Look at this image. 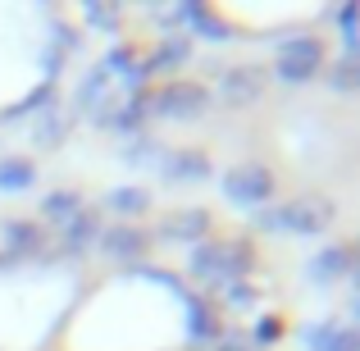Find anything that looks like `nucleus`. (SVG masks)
I'll use <instances>...</instances> for the list:
<instances>
[{"label":"nucleus","mask_w":360,"mask_h":351,"mask_svg":"<svg viewBox=\"0 0 360 351\" xmlns=\"http://www.w3.org/2000/svg\"><path fill=\"white\" fill-rule=\"evenodd\" d=\"M274 174L264 165H255V160H246V165H233V169H224L219 174V192H224V201H233V205H242V210H264L269 205V196H274Z\"/></svg>","instance_id":"3"},{"label":"nucleus","mask_w":360,"mask_h":351,"mask_svg":"<svg viewBox=\"0 0 360 351\" xmlns=\"http://www.w3.org/2000/svg\"><path fill=\"white\" fill-rule=\"evenodd\" d=\"M333 224V205L319 196H297L288 205H264L255 210V229L260 233H297V237H319Z\"/></svg>","instance_id":"2"},{"label":"nucleus","mask_w":360,"mask_h":351,"mask_svg":"<svg viewBox=\"0 0 360 351\" xmlns=\"http://www.w3.org/2000/svg\"><path fill=\"white\" fill-rule=\"evenodd\" d=\"M123 160H128V165H160V146H155L150 137H146V141H132Z\"/></svg>","instance_id":"27"},{"label":"nucleus","mask_w":360,"mask_h":351,"mask_svg":"<svg viewBox=\"0 0 360 351\" xmlns=\"http://www.w3.org/2000/svg\"><path fill=\"white\" fill-rule=\"evenodd\" d=\"M224 292H229V306H251V288H246V283H229V288H224Z\"/></svg>","instance_id":"29"},{"label":"nucleus","mask_w":360,"mask_h":351,"mask_svg":"<svg viewBox=\"0 0 360 351\" xmlns=\"http://www.w3.org/2000/svg\"><path fill=\"white\" fill-rule=\"evenodd\" d=\"M169 23H178L187 32V27H192V32H201V37H210L214 46H224L229 42V27L219 23V18L210 14V5H201V0H183V5L174 9V14H169Z\"/></svg>","instance_id":"8"},{"label":"nucleus","mask_w":360,"mask_h":351,"mask_svg":"<svg viewBox=\"0 0 360 351\" xmlns=\"http://www.w3.org/2000/svg\"><path fill=\"white\" fill-rule=\"evenodd\" d=\"M105 87H110V73L96 64V69H91L87 78H82L78 96H73V106H78V110H101V91H105Z\"/></svg>","instance_id":"23"},{"label":"nucleus","mask_w":360,"mask_h":351,"mask_svg":"<svg viewBox=\"0 0 360 351\" xmlns=\"http://www.w3.org/2000/svg\"><path fill=\"white\" fill-rule=\"evenodd\" d=\"M150 115L196 123V119L210 115V91H205L201 82H192V78H174V82H165V87L150 96Z\"/></svg>","instance_id":"5"},{"label":"nucleus","mask_w":360,"mask_h":351,"mask_svg":"<svg viewBox=\"0 0 360 351\" xmlns=\"http://www.w3.org/2000/svg\"><path fill=\"white\" fill-rule=\"evenodd\" d=\"M352 269H356V251L352 246H328V251H319L315 260H310V279L315 283H338Z\"/></svg>","instance_id":"15"},{"label":"nucleus","mask_w":360,"mask_h":351,"mask_svg":"<svg viewBox=\"0 0 360 351\" xmlns=\"http://www.w3.org/2000/svg\"><path fill=\"white\" fill-rule=\"evenodd\" d=\"M101 69H105L110 78H119L123 87H128V96H137L141 82H146V69H141V60L128 51V46H110V51L101 55Z\"/></svg>","instance_id":"11"},{"label":"nucleus","mask_w":360,"mask_h":351,"mask_svg":"<svg viewBox=\"0 0 360 351\" xmlns=\"http://www.w3.org/2000/svg\"><path fill=\"white\" fill-rule=\"evenodd\" d=\"M146 115H150V96H146V91H137V96H128L119 110L101 106L96 123H101V128H115V132H137L141 123H146Z\"/></svg>","instance_id":"12"},{"label":"nucleus","mask_w":360,"mask_h":351,"mask_svg":"<svg viewBox=\"0 0 360 351\" xmlns=\"http://www.w3.org/2000/svg\"><path fill=\"white\" fill-rule=\"evenodd\" d=\"M205 233H210V210H183L160 229V237H169V242H201Z\"/></svg>","instance_id":"17"},{"label":"nucleus","mask_w":360,"mask_h":351,"mask_svg":"<svg viewBox=\"0 0 360 351\" xmlns=\"http://www.w3.org/2000/svg\"><path fill=\"white\" fill-rule=\"evenodd\" d=\"M328 87H333V91H356V87H360L356 55H342L338 64H328Z\"/></svg>","instance_id":"25"},{"label":"nucleus","mask_w":360,"mask_h":351,"mask_svg":"<svg viewBox=\"0 0 360 351\" xmlns=\"http://www.w3.org/2000/svg\"><path fill=\"white\" fill-rule=\"evenodd\" d=\"M0 242H5V251L14 255H37L46 251V229L37 219H0Z\"/></svg>","instance_id":"10"},{"label":"nucleus","mask_w":360,"mask_h":351,"mask_svg":"<svg viewBox=\"0 0 360 351\" xmlns=\"http://www.w3.org/2000/svg\"><path fill=\"white\" fill-rule=\"evenodd\" d=\"M96 233H101L96 215H91V210H82V215H78V219H73V224H64V229H60V251L78 260V255L87 251L91 242H96Z\"/></svg>","instance_id":"16"},{"label":"nucleus","mask_w":360,"mask_h":351,"mask_svg":"<svg viewBox=\"0 0 360 351\" xmlns=\"http://www.w3.org/2000/svg\"><path fill=\"white\" fill-rule=\"evenodd\" d=\"M306 351H356V333L347 324H306L301 328Z\"/></svg>","instance_id":"13"},{"label":"nucleus","mask_w":360,"mask_h":351,"mask_svg":"<svg viewBox=\"0 0 360 351\" xmlns=\"http://www.w3.org/2000/svg\"><path fill=\"white\" fill-rule=\"evenodd\" d=\"M324 69V42L315 37H288L278 42V60H274V78L288 87H306L310 78H319Z\"/></svg>","instance_id":"4"},{"label":"nucleus","mask_w":360,"mask_h":351,"mask_svg":"<svg viewBox=\"0 0 360 351\" xmlns=\"http://www.w3.org/2000/svg\"><path fill=\"white\" fill-rule=\"evenodd\" d=\"M51 101H55V82L46 78L41 87H37V91H27V96L18 101L14 110H9V115H5V123H18V119H27V115H41V110L51 106Z\"/></svg>","instance_id":"22"},{"label":"nucleus","mask_w":360,"mask_h":351,"mask_svg":"<svg viewBox=\"0 0 360 351\" xmlns=\"http://www.w3.org/2000/svg\"><path fill=\"white\" fill-rule=\"evenodd\" d=\"M178 301H183V310H187V338H192V343H210L214 338V319H210V310L201 306V297L187 292V288H178Z\"/></svg>","instance_id":"18"},{"label":"nucleus","mask_w":360,"mask_h":351,"mask_svg":"<svg viewBox=\"0 0 360 351\" xmlns=\"http://www.w3.org/2000/svg\"><path fill=\"white\" fill-rule=\"evenodd\" d=\"M82 18H87L91 27H101V32H115L123 14H119L115 5H101V0H91V5H82Z\"/></svg>","instance_id":"26"},{"label":"nucleus","mask_w":360,"mask_h":351,"mask_svg":"<svg viewBox=\"0 0 360 351\" xmlns=\"http://www.w3.org/2000/svg\"><path fill=\"white\" fill-rule=\"evenodd\" d=\"M255 264V251L246 242H196L192 246V260H187V269H192V279L210 283V288H229V283H242L246 274H251Z\"/></svg>","instance_id":"1"},{"label":"nucleus","mask_w":360,"mask_h":351,"mask_svg":"<svg viewBox=\"0 0 360 351\" xmlns=\"http://www.w3.org/2000/svg\"><path fill=\"white\" fill-rule=\"evenodd\" d=\"M214 351H251V347L238 343V338H224V343H214Z\"/></svg>","instance_id":"30"},{"label":"nucleus","mask_w":360,"mask_h":351,"mask_svg":"<svg viewBox=\"0 0 360 351\" xmlns=\"http://www.w3.org/2000/svg\"><path fill=\"white\" fill-rule=\"evenodd\" d=\"M105 205L115 215H146L150 210V192L146 187H115V192L105 196Z\"/></svg>","instance_id":"21"},{"label":"nucleus","mask_w":360,"mask_h":351,"mask_svg":"<svg viewBox=\"0 0 360 351\" xmlns=\"http://www.w3.org/2000/svg\"><path fill=\"white\" fill-rule=\"evenodd\" d=\"M96 246L110 260H137L150 246V237H146V229H137V224H105V229L96 233Z\"/></svg>","instance_id":"7"},{"label":"nucleus","mask_w":360,"mask_h":351,"mask_svg":"<svg viewBox=\"0 0 360 351\" xmlns=\"http://www.w3.org/2000/svg\"><path fill=\"white\" fill-rule=\"evenodd\" d=\"M82 210H87V201H82V192H78V187H60V192H46V196H41V215L55 224V229L73 224Z\"/></svg>","instance_id":"14"},{"label":"nucleus","mask_w":360,"mask_h":351,"mask_svg":"<svg viewBox=\"0 0 360 351\" xmlns=\"http://www.w3.org/2000/svg\"><path fill=\"white\" fill-rule=\"evenodd\" d=\"M37 123H41V128H32L37 146H55V141L64 137V123H69V115H60V110H55V106H46L41 115H37Z\"/></svg>","instance_id":"24"},{"label":"nucleus","mask_w":360,"mask_h":351,"mask_svg":"<svg viewBox=\"0 0 360 351\" xmlns=\"http://www.w3.org/2000/svg\"><path fill=\"white\" fill-rule=\"evenodd\" d=\"M9 264H14V255H9V251H0V269H9Z\"/></svg>","instance_id":"31"},{"label":"nucleus","mask_w":360,"mask_h":351,"mask_svg":"<svg viewBox=\"0 0 360 351\" xmlns=\"http://www.w3.org/2000/svg\"><path fill=\"white\" fill-rule=\"evenodd\" d=\"M278 333H283V324L274 315H264V319H255V347H269V343H278ZM251 347V351H255Z\"/></svg>","instance_id":"28"},{"label":"nucleus","mask_w":360,"mask_h":351,"mask_svg":"<svg viewBox=\"0 0 360 351\" xmlns=\"http://www.w3.org/2000/svg\"><path fill=\"white\" fill-rule=\"evenodd\" d=\"M219 96L229 106H251V101L264 96V69L260 64H233V69L219 73Z\"/></svg>","instance_id":"6"},{"label":"nucleus","mask_w":360,"mask_h":351,"mask_svg":"<svg viewBox=\"0 0 360 351\" xmlns=\"http://www.w3.org/2000/svg\"><path fill=\"white\" fill-rule=\"evenodd\" d=\"M32 183H37V165H32V160H18V155L0 160V192L18 196V192H27Z\"/></svg>","instance_id":"19"},{"label":"nucleus","mask_w":360,"mask_h":351,"mask_svg":"<svg viewBox=\"0 0 360 351\" xmlns=\"http://www.w3.org/2000/svg\"><path fill=\"white\" fill-rule=\"evenodd\" d=\"M160 174H165L169 183H205L214 169L201 151H165V155H160Z\"/></svg>","instance_id":"9"},{"label":"nucleus","mask_w":360,"mask_h":351,"mask_svg":"<svg viewBox=\"0 0 360 351\" xmlns=\"http://www.w3.org/2000/svg\"><path fill=\"white\" fill-rule=\"evenodd\" d=\"M187 60H192V37L183 32V37H169V42L160 46L146 64H141V69H146V73H160V69H178V64H187Z\"/></svg>","instance_id":"20"}]
</instances>
